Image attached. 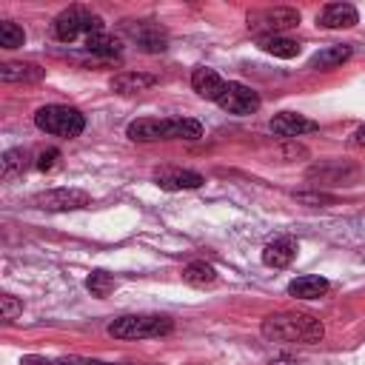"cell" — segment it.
Returning <instances> with one entry per match:
<instances>
[{
	"mask_svg": "<svg viewBox=\"0 0 365 365\" xmlns=\"http://www.w3.org/2000/svg\"><path fill=\"white\" fill-rule=\"evenodd\" d=\"M299 26V11L291 6H274V9H262V11H251L248 14V29L259 37H274L285 29Z\"/></svg>",
	"mask_w": 365,
	"mask_h": 365,
	"instance_id": "6",
	"label": "cell"
},
{
	"mask_svg": "<svg viewBox=\"0 0 365 365\" xmlns=\"http://www.w3.org/2000/svg\"><path fill=\"white\" fill-rule=\"evenodd\" d=\"M86 288L91 291V297L106 299V297L117 288V279H114L111 274H106V271H91V274H88V279H86Z\"/></svg>",
	"mask_w": 365,
	"mask_h": 365,
	"instance_id": "23",
	"label": "cell"
},
{
	"mask_svg": "<svg viewBox=\"0 0 365 365\" xmlns=\"http://www.w3.org/2000/svg\"><path fill=\"white\" fill-rule=\"evenodd\" d=\"M57 160H60V148H46V151L37 154V168L40 171H51L57 165Z\"/></svg>",
	"mask_w": 365,
	"mask_h": 365,
	"instance_id": "27",
	"label": "cell"
},
{
	"mask_svg": "<svg viewBox=\"0 0 365 365\" xmlns=\"http://www.w3.org/2000/svg\"><path fill=\"white\" fill-rule=\"evenodd\" d=\"M26 151L23 148H9V151H3V157H0V171H3V177H11V174H17V171H23L26 168Z\"/></svg>",
	"mask_w": 365,
	"mask_h": 365,
	"instance_id": "24",
	"label": "cell"
},
{
	"mask_svg": "<svg viewBox=\"0 0 365 365\" xmlns=\"http://www.w3.org/2000/svg\"><path fill=\"white\" fill-rule=\"evenodd\" d=\"M86 48L91 54H100V57H117L123 43H120V37H114L111 31L103 29V31H94V34L86 37Z\"/></svg>",
	"mask_w": 365,
	"mask_h": 365,
	"instance_id": "19",
	"label": "cell"
},
{
	"mask_svg": "<svg viewBox=\"0 0 365 365\" xmlns=\"http://www.w3.org/2000/svg\"><path fill=\"white\" fill-rule=\"evenodd\" d=\"M257 46L274 57H282V60H291L299 54V43L291 40V37H282V34H274V37H259Z\"/></svg>",
	"mask_w": 365,
	"mask_h": 365,
	"instance_id": "21",
	"label": "cell"
},
{
	"mask_svg": "<svg viewBox=\"0 0 365 365\" xmlns=\"http://www.w3.org/2000/svg\"><path fill=\"white\" fill-rule=\"evenodd\" d=\"M268 365H299V359H297V356H288V354H282V356H274Z\"/></svg>",
	"mask_w": 365,
	"mask_h": 365,
	"instance_id": "29",
	"label": "cell"
},
{
	"mask_svg": "<svg viewBox=\"0 0 365 365\" xmlns=\"http://www.w3.org/2000/svg\"><path fill=\"white\" fill-rule=\"evenodd\" d=\"M297 200L299 202H331V197L325 194H297Z\"/></svg>",
	"mask_w": 365,
	"mask_h": 365,
	"instance_id": "28",
	"label": "cell"
},
{
	"mask_svg": "<svg viewBox=\"0 0 365 365\" xmlns=\"http://www.w3.org/2000/svg\"><path fill=\"white\" fill-rule=\"evenodd\" d=\"M125 31L137 40V46L143 48V51H165V46H168V34H165V29L163 26H157V23H151V20H137V23H125Z\"/></svg>",
	"mask_w": 365,
	"mask_h": 365,
	"instance_id": "10",
	"label": "cell"
},
{
	"mask_svg": "<svg viewBox=\"0 0 365 365\" xmlns=\"http://www.w3.org/2000/svg\"><path fill=\"white\" fill-rule=\"evenodd\" d=\"M294 257H297V240H291V237H279L262 248V262L268 268H285V265H291Z\"/></svg>",
	"mask_w": 365,
	"mask_h": 365,
	"instance_id": "15",
	"label": "cell"
},
{
	"mask_svg": "<svg viewBox=\"0 0 365 365\" xmlns=\"http://www.w3.org/2000/svg\"><path fill=\"white\" fill-rule=\"evenodd\" d=\"M282 154H285V157H297V154H302V157H305L308 151H305L302 145H294V143H291V145H285V148H282Z\"/></svg>",
	"mask_w": 365,
	"mask_h": 365,
	"instance_id": "30",
	"label": "cell"
},
{
	"mask_svg": "<svg viewBox=\"0 0 365 365\" xmlns=\"http://www.w3.org/2000/svg\"><path fill=\"white\" fill-rule=\"evenodd\" d=\"M348 57H351V46H328V48H319V51L311 57V68L328 71V68L342 66Z\"/></svg>",
	"mask_w": 365,
	"mask_h": 365,
	"instance_id": "20",
	"label": "cell"
},
{
	"mask_svg": "<svg viewBox=\"0 0 365 365\" xmlns=\"http://www.w3.org/2000/svg\"><path fill=\"white\" fill-rule=\"evenodd\" d=\"M182 279L188 285H194V288H205V285H214L217 282V271H214V265H208L202 259H194V262H188L182 268Z\"/></svg>",
	"mask_w": 365,
	"mask_h": 365,
	"instance_id": "22",
	"label": "cell"
},
{
	"mask_svg": "<svg viewBox=\"0 0 365 365\" xmlns=\"http://www.w3.org/2000/svg\"><path fill=\"white\" fill-rule=\"evenodd\" d=\"M328 291V279L325 277H317V274H305V277H297L291 279L288 285V294L297 297V299H317Z\"/></svg>",
	"mask_w": 365,
	"mask_h": 365,
	"instance_id": "16",
	"label": "cell"
},
{
	"mask_svg": "<svg viewBox=\"0 0 365 365\" xmlns=\"http://www.w3.org/2000/svg\"><path fill=\"white\" fill-rule=\"evenodd\" d=\"M325 334L322 322L311 314H294V311H282V314H271L262 319V336L271 342H299V345H314L319 342Z\"/></svg>",
	"mask_w": 365,
	"mask_h": 365,
	"instance_id": "1",
	"label": "cell"
},
{
	"mask_svg": "<svg viewBox=\"0 0 365 365\" xmlns=\"http://www.w3.org/2000/svg\"><path fill=\"white\" fill-rule=\"evenodd\" d=\"M171 328L174 322L160 314H125L108 325V334L117 339H148V336H163Z\"/></svg>",
	"mask_w": 365,
	"mask_h": 365,
	"instance_id": "3",
	"label": "cell"
},
{
	"mask_svg": "<svg viewBox=\"0 0 365 365\" xmlns=\"http://www.w3.org/2000/svg\"><path fill=\"white\" fill-rule=\"evenodd\" d=\"M106 26H103V20L97 17V14H91L86 6H68V9H63L60 14H57V20H54V37L57 40H63V43H71V40H77L80 34H94V31H103Z\"/></svg>",
	"mask_w": 365,
	"mask_h": 365,
	"instance_id": "5",
	"label": "cell"
},
{
	"mask_svg": "<svg viewBox=\"0 0 365 365\" xmlns=\"http://www.w3.org/2000/svg\"><path fill=\"white\" fill-rule=\"evenodd\" d=\"M191 86H194V91L200 94V97H205V100H220V94L225 91V80L214 71V68H205V66H200V68H194V74H191Z\"/></svg>",
	"mask_w": 365,
	"mask_h": 365,
	"instance_id": "14",
	"label": "cell"
},
{
	"mask_svg": "<svg viewBox=\"0 0 365 365\" xmlns=\"http://www.w3.org/2000/svg\"><path fill=\"white\" fill-rule=\"evenodd\" d=\"M359 168L342 160H328L308 168V180H317V185H354L359 180Z\"/></svg>",
	"mask_w": 365,
	"mask_h": 365,
	"instance_id": "9",
	"label": "cell"
},
{
	"mask_svg": "<svg viewBox=\"0 0 365 365\" xmlns=\"http://www.w3.org/2000/svg\"><path fill=\"white\" fill-rule=\"evenodd\" d=\"M317 128H319V125H317L314 120H308V117H302V114H297V111H282V114H277V117L271 120V131H274L277 137H285V140L302 137V134L317 131Z\"/></svg>",
	"mask_w": 365,
	"mask_h": 365,
	"instance_id": "12",
	"label": "cell"
},
{
	"mask_svg": "<svg viewBox=\"0 0 365 365\" xmlns=\"http://www.w3.org/2000/svg\"><path fill=\"white\" fill-rule=\"evenodd\" d=\"M356 23H359V14L351 3H328L317 14V26H322V29H351Z\"/></svg>",
	"mask_w": 365,
	"mask_h": 365,
	"instance_id": "13",
	"label": "cell"
},
{
	"mask_svg": "<svg viewBox=\"0 0 365 365\" xmlns=\"http://www.w3.org/2000/svg\"><path fill=\"white\" fill-rule=\"evenodd\" d=\"M34 123L40 131L66 137V140L83 134V128H86V117L71 106H43V108H37Z\"/></svg>",
	"mask_w": 365,
	"mask_h": 365,
	"instance_id": "4",
	"label": "cell"
},
{
	"mask_svg": "<svg viewBox=\"0 0 365 365\" xmlns=\"http://www.w3.org/2000/svg\"><path fill=\"white\" fill-rule=\"evenodd\" d=\"M154 182L163 191H188V188H200L205 182V177L197 171H188V168H157Z\"/></svg>",
	"mask_w": 365,
	"mask_h": 365,
	"instance_id": "11",
	"label": "cell"
},
{
	"mask_svg": "<svg viewBox=\"0 0 365 365\" xmlns=\"http://www.w3.org/2000/svg\"><path fill=\"white\" fill-rule=\"evenodd\" d=\"M354 143H356V145H365V125L354 131Z\"/></svg>",
	"mask_w": 365,
	"mask_h": 365,
	"instance_id": "31",
	"label": "cell"
},
{
	"mask_svg": "<svg viewBox=\"0 0 365 365\" xmlns=\"http://www.w3.org/2000/svg\"><path fill=\"white\" fill-rule=\"evenodd\" d=\"M157 83V77L151 74H143V71H123L117 77H111V88L117 94H137V91H145Z\"/></svg>",
	"mask_w": 365,
	"mask_h": 365,
	"instance_id": "18",
	"label": "cell"
},
{
	"mask_svg": "<svg viewBox=\"0 0 365 365\" xmlns=\"http://www.w3.org/2000/svg\"><path fill=\"white\" fill-rule=\"evenodd\" d=\"M217 106L228 114L245 117V114H254L259 108V94L245 83H225V91L220 94Z\"/></svg>",
	"mask_w": 365,
	"mask_h": 365,
	"instance_id": "8",
	"label": "cell"
},
{
	"mask_svg": "<svg viewBox=\"0 0 365 365\" xmlns=\"http://www.w3.org/2000/svg\"><path fill=\"white\" fill-rule=\"evenodd\" d=\"M31 202L43 211H77L91 202V197L80 188H48L31 197Z\"/></svg>",
	"mask_w": 365,
	"mask_h": 365,
	"instance_id": "7",
	"label": "cell"
},
{
	"mask_svg": "<svg viewBox=\"0 0 365 365\" xmlns=\"http://www.w3.org/2000/svg\"><path fill=\"white\" fill-rule=\"evenodd\" d=\"M0 314H3L6 322H11V319H17L23 314V302L17 297H11V294H3L0 297Z\"/></svg>",
	"mask_w": 365,
	"mask_h": 365,
	"instance_id": "26",
	"label": "cell"
},
{
	"mask_svg": "<svg viewBox=\"0 0 365 365\" xmlns=\"http://www.w3.org/2000/svg\"><path fill=\"white\" fill-rule=\"evenodd\" d=\"M23 43H26V31L17 23H11V20L0 23V46L3 48H20Z\"/></svg>",
	"mask_w": 365,
	"mask_h": 365,
	"instance_id": "25",
	"label": "cell"
},
{
	"mask_svg": "<svg viewBox=\"0 0 365 365\" xmlns=\"http://www.w3.org/2000/svg\"><path fill=\"white\" fill-rule=\"evenodd\" d=\"M43 68L34 63H3L0 66V80L3 83H37L43 80Z\"/></svg>",
	"mask_w": 365,
	"mask_h": 365,
	"instance_id": "17",
	"label": "cell"
},
{
	"mask_svg": "<svg viewBox=\"0 0 365 365\" xmlns=\"http://www.w3.org/2000/svg\"><path fill=\"white\" fill-rule=\"evenodd\" d=\"M128 140L134 143H157V140H200L202 137V125L191 117H168V120H157V117H143L128 123L125 128Z\"/></svg>",
	"mask_w": 365,
	"mask_h": 365,
	"instance_id": "2",
	"label": "cell"
}]
</instances>
